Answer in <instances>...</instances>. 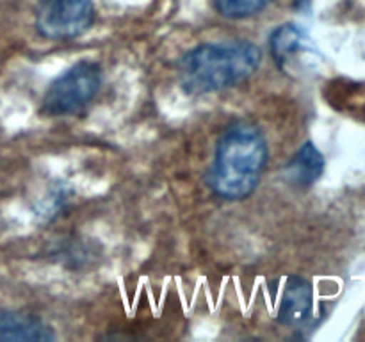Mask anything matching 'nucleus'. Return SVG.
Listing matches in <instances>:
<instances>
[{
  "label": "nucleus",
  "mask_w": 365,
  "mask_h": 342,
  "mask_svg": "<svg viewBox=\"0 0 365 342\" xmlns=\"http://www.w3.org/2000/svg\"><path fill=\"white\" fill-rule=\"evenodd\" d=\"M314 310V291L309 280L289 276L282 291L277 310V321L282 326L298 328L309 323Z\"/></svg>",
  "instance_id": "nucleus-5"
},
{
  "label": "nucleus",
  "mask_w": 365,
  "mask_h": 342,
  "mask_svg": "<svg viewBox=\"0 0 365 342\" xmlns=\"http://www.w3.org/2000/svg\"><path fill=\"white\" fill-rule=\"evenodd\" d=\"M327 160L312 141H305L285 166V178L291 185L309 189L323 177Z\"/></svg>",
  "instance_id": "nucleus-8"
},
{
  "label": "nucleus",
  "mask_w": 365,
  "mask_h": 342,
  "mask_svg": "<svg viewBox=\"0 0 365 342\" xmlns=\"http://www.w3.org/2000/svg\"><path fill=\"white\" fill-rule=\"evenodd\" d=\"M103 86V68L98 61L82 59L57 75L46 88L39 113L45 116H75L88 109Z\"/></svg>",
  "instance_id": "nucleus-3"
},
{
  "label": "nucleus",
  "mask_w": 365,
  "mask_h": 342,
  "mask_svg": "<svg viewBox=\"0 0 365 342\" xmlns=\"http://www.w3.org/2000/svg\"><path fill=\"white\" fill-rule=\"evenodd\" d=\"M267 46H269V53L278 70L282 73H287L292 61L302 53L310 52L314 48V43L302 25L287 21V24L273 28L269 39H267Z\"/></svg>",
  "instance_id": "nucleus-7"
},
{
  "label": "nucleus",
  "mask_w": 365,
  "mask_h": 342,
  "mask_svg": "<svg viewBox=\"0 0 365 342\" xmlns=\"http://www.w3.org/2000/svg\"><path fill=\"white\" fill-rule=\"evenodd\" d=\"M264 52L252 39L202 43L178 59L180 89L189 96H203L235 88L257 73Z\"/></svg>",
  "instance_id": "nucleus-2"
},
{
  "label": "nucleus",
  "mask_w": 365,
  "mask_h": 342,
  "mask_svg": "<svg viewBox=\"0 0 365 342\" xmlns=\"http://www.w3.org/2000/svg\"><path fill=\"white\" fill-rule=\"evenodd\" d=\"M93 0H38L34 11L36 31L48 41L81 38L95 24Z\"/></svg>",
  "instance_id": "nucleus-4"
},
{
  "label": "nucleus",
  "mask_w": 365,
  "mask_h": 342,
  "mask_svg": "<svg viewBox=\"0 0 365 342\" xmlns=\"http://www.w3.org/2000/svg\"><path fill=\"white\" fill-rule=\"evenodd\" d=\"M52 255L66 269L81 271L95 266L100 256V248L95 241H88L84 237H68L57 242Z\"/></svg>",
  "instance_id": "nucleus-9"
},
{
  "label": "nucleus",
  "mask_w": 365,
  "mask_h": 342,
  "mask_svg": "<svg viewBox=\"0 0 365 342\" xmlns=\"http://www.w3.org/2000/svg\"><path fill=\"white\" fill-rule=\"evenodd\" d=\"M0 341L4 342H50L56 331L46 321L21 310H0Z\"/></svg>",
  "instance_id": "nucleus-6"
},
{
  "label": "nucleus",
  "mask_w": 365,
  "mask_h": 342,
  "mask_svg": "<svg viewBox=\"0 0 365 342\" xmlns=\"http://www.w3.org/2000/svg\"><path fill=\"white\" fill-rule=\"evenodd\" d=\"M269 162V146L259 125L237 120L220 135L209 171V187L227 202H242L259 187Z\"/></svg>",
  "instance_id": "nucleus-1"
},
{
  "label": "nucleus",
  "mask_w": 365,
  "mask_h": 342,
  "mask_svg": "<svg viewBox=\"0 0 365 342\" xmlns=\"http://www.w3.org/2000/svg\"><path fill=\"white\" fill-rule=\"evenodd\" d=\"M273 0H212L214 9L228 20H246L262 13Z\"/></svg>",
  "instance_id": "nucleus-10"
}]
</instances>
